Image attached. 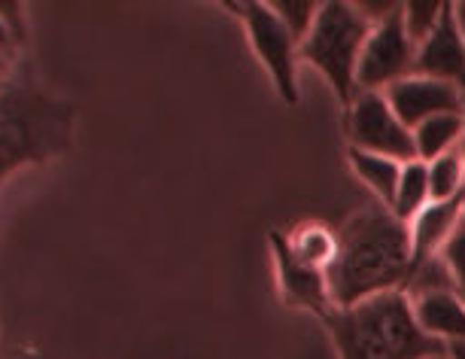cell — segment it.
Masks as SVG:
<instances>
[{
	"instance_id": "obj_1",
	"label": "cell",
	"mask_w": 465,
	"mask_h": 359,
	"mask_svg": "<svg viewBox=\"0 0 465 359\" xmlns=\"http://www.w3.org/2000/svg\"><path fill=\"white\" fill-rule=\"evenodd\" d=\"M411 274L408 225L390 207L371 204L353 214L338 232V256L329 268L335 308L405 290Z\"/></svg>"
},
{
	"instance_id": "obj_2",
	"label": "cell",
	"mask_w": 465,
	"mask_h": 359,
	"mask_svg": "<svg viewBox=\"0 0 465 359\" xmlns=\"http://www.w3.org/2000/svg\"><path fill=\"white\" fill-rule=\"evenodd\" d=\"M338 359H441L447 344L420 329L405 290L365 299L353 308H331L322 317Z\"/></svg>"
},
{
	"instance_id": "obj_3",
	"label": "cell",
	"mask_w": 465,
	"mask_h": 359,
	"mask_svg": "<svg viewBox=\"0 0 465 359\" xmlns=\"http://www.w3.org/2000/svg\"><path fill=\"white\" fill-rule=\"evenodd\" d=\"M70 135V104L31 85L0 89V183L25 165H43L67 153Z\"/></svg>"
},
{
	"instance_id": "obj_4",
	"label": "cell",
	"mask_w": 465,
	"mask_h": 359,
	"mask_svg": "<svg viewBox=\"0 0 465 359\" xmlns=\"http://www.w3.org/2000/svg\"><path fill=\"white\" fill-rule=\"evenodd\" d=\"M371 25L374 22L353 4H320L311 34L298 43V61L320 70L344 110L359 95L356 70Z\"/></svg>"
},
{
	"instance_id": "obj_5",
	"label": "cell",
	"mask_w": 465,
	"mask_h": 359,
	"mask_svg": "<svg viewBox=\"0 0 465 359\" xmlns=\"http://www.w3.org/2000/svg\"><path fill=\"white\" fill-rule=\"evenodd\" d=\"M225 10L238 15L259 65L268 70L271 83H274L280 101L295 107L298 104V74H295L298 40L292 37V31H289L283 19L271 10V4L243 0V4H225Z\"/></svg>"
},
{
	"instance_id": "obj_6",
	"label": "cell",
	"mask_w": 465,
	"mask_h": 359,
	"mask_svg": "<svg viewBox=\"0 0 465 359\" xmlns=\"http://www.w3.org/2000/svg\"><path fill=\"white\" fill-rule=\"evenodd\" d=\"M417 70V43L401 19V4L390 15L371 25V34L365 40L362 58L356 70V89L359 92H386Z\"/></svg>"
},
{
	"instance_id": "obj_7",
	"label": "cell",
	"mask_w": 465,
	"mask_h": 359,
	"mask_svg": "<svg viewBox=\"0 0 465 359\" xmlns=\"http://www.w3.org/2000/svg\"><path fill=\"white\" fill-rule=\"evenodd\" d=\"M347 113V137L353 150L386 155L396 162H414V135L401 125V119L392 113L383 92H359Z\"/></svg>"
},
{
	"instance_id": "obj_8",
	"label": "cell",
	"mask_w": 465,
	"mask_h": 359,
	"mask_svg": "<svg viewBox=\"0 0 465 359\" xmlns=\"http://www.w3.org/2000/svg\"><path fill=\"white\" fill-rule=\"evenodd\" d=\"M268 241H271V259H274V274L283 304L298 311H311L313 317L322 320L335 308L329 290V271L311 268L302 259H295L283 232H271Z\"/></svg>"
},
{
	"instance_id": "obj_9",
	"label": "cell",
	"mask_w": 465,
	"mask_h": 359,
	"mask_svg": "<svg viewBox=\"0 0 465 359\" xmlns=\"http://www.w3.org/2000/svg\"><path fill=\"white\" fill-rule=\"evenodd\" d=\"M392 113L401 119V125L414 131L423 122L444 116V113H465V95L450 83L429 80V76H408L383 92Z\"/></svg>"
},
{
	"instance_id": "obj_10",
	"label": "cell",
	"mask_w": 465,
	"mask_h": 359,
	"mask_svg": "<svg viewBox=\"0 0 465 359\" xmlns=\"http://www.w3.org/2000/svg\"><path fill=\"white\" fill-rule=\"evenodd\" d=\"M414 74L456 85L465 95V40L453 19V4L444 6L441 22L435 31L417 46V70Z\"/></svg>"
},
{
	"instance_id": "obj_11",
	"label": "cell",
	"mask_w": 465,
	"mask_h": 359,
	"mask_svg": "<svg viewBox=\"0 0 465 359\" xmlns=\"http://www.w3.org/2000/svg\"><path fill=\"white\" fill-rule=\"evenodd\" d=\"M465 220V195L453 201H429L420 214L411 220V274L423 268L426 262L441 256L444 244L450 241L456 225ZM408 274V277H411Z\"/></svg>"
},
{
	"instance_id": "obj_12",
	"label": "cell",
	"mask_w": 465,
	"mask_h": 359,
	"mask_svg": "<svg viewBox=\"0 0 465 359\" xmlns=\"http://www.w3.org/2000/svg\"><path fill=\"white\" fill-rule=\"evenodd\" d=\"M414 317L426 335L441 344H465V299L453 290H429L411 295Z\"/></svg>"
},
{
	"instance_id": "obj_13",
	"label": "cell",
	"mask_w": 465,
	"mask_h": 359,
	"mask_svg": "<svg viewBox=\"0 0 465 359\" xmlns=\"http://www.w3.org/2000/svg\"><path fill=\"white\" fill-rule=\"evenodd\" d=\"M289 250L295 253V259H302L304 265L329 271L331 262L338 256V232H331L326 223L320 220H304L292 225L286 232Z\"/></svg>"
},
{
	"instance_id": "obj_14",
	"label": "cell",
	"mask_w": 465,
	"mask_h": 359,
	"mask_svg": "<svg viewBox=\"0 0 465 359\" xmlns=\"http://www.w3.org/2000/svg\"><path fill=\"white\" fill-rule=\"evenodd\" d=\"M347 165H350V171L356 174V180L365 183V186L374 192L377 204L392 207V198H396L399 177H401V162L386 159V155L362 153V150H353V146H350Z\"/></svg>"
},
{
	"instance_id": "obj_15",
	"label": "cell",
	"mask_w": 465,
	"mask_h": 359,
	"mask_svg": "<svg viewBox=\"0 0 465 359\" xmlns=\"http://www.w3.org/2000/svg\"><path fill=\"white\" fill-rule=\"evenodd\" d=\"M414 150L420 162H432L438 155L456 150L465 137V113H444V116H435L417 125L414 131Z\"/></svg>"
},
{
	"instance_id": "obj_16",
	"label": "cell",
	"mask_w": 465,
	"mask_h": 359,
	"mask_svg": "<svg viewBox=\"0 0 465 359\" xmlns=\"http://www.w3.org/2000/svg\"><path fill=\"white\" fill-rule=\"evenodd\" d=\"M429 204V174H426V162H405L401 165V177H399V189L396 198H392V214L399 216L401 223L411 225V220Z\"/></svg>"
},
{
	"instance_id": "obj_17",
	"label": "cell",
	"mask_w": 465,
	"mask_h": 359,
	"mask_svg": "<svg viewBox=\"0 0 465 359\" xmlns=\"http://www.w3.org/2000/svg\"><path fill=\"white\" fill-rule=\"evenodd\" d=\"M426 174H429V201H453L465 195V162L460 146L429 162Z\"/></svg>"
},
{
	"instance_id": "obj_18",
	"label": "cell",
	"mask_w": 465,
	"mask_h": 359,
	"mask_svg": "<svg viewBox=\"0 0 465 359\" xmlns=\"http://www.w3.org/2000/svg\"><path fill=\"white\" fill-rule=\"evenodd\" d=\"M444 6L441 0H414V4H401V19H405V28L411 34V40L417 43H423L429 34L435 31V25L441 22V15H444Z\"/></svg>"
},
{
	"instance_id": "obj_19",
	"label": "cell",
	"mask_w": 465,
	"mask_h": 359,
	"mask_svg": "<svg viewBox=\"0 0 465 359\" xmlns=\"http://www.w3.org/2000/svg\"><path fill=\"white\" fill-rule=\"evenodd\" d=\"M271 10L283 19L286 28L292 31V37L302 43L307 34H311L313 22H317L320 4H311V0H274V4H271Z\"/></svg>"
},
{
	"instance_id": "obj_20",
	"label": "cell",
	"mask_w": 465,
	"mask_h": 359,
	"mask_svg": "<svg viewBox=\"0 0 465 359\" xmlns=\"http://www.w3.org/2000/svg\"><path fill=\"white\" fill-rule=\"evenodd\" d=\"M438 259L444 262L453 290L465 299V220L456 225V232L450 234V241L444 244V250H441V256H438Z\"/></svg>"
},
{
	"instance_id": "obj_21",
	"label": "cell",
	"mask_w": 465,
	"mask_h": 359,
	"mask_svg": "<svg viewBox=\"0 0 465 359\" xmlns=\"http://www.w3.org/2000/svg\"><path fill=\"white\" fill-rule=\"evenodd\" d=\"M15 43H19V37H15L13 25L4 19V13H0V49H4V52H13V49H15Z\"/></svg>"
},
{
	"instance_id": "obj_22",
	"label": "cell",
	"mask_w": 465,
	"mask_h": 359,
	"mask_svg": "<svg viewBox=\"0 0 465 359\" xmlns=\"http://www.w3.org/2000/svg\"><path fill=\"white\" fill-rule=\"evenodd\" d=\"M10 70H13V52H4L0 49V83L10 76Z\"/></svg>"
},
{
	"instance_id": "obj_23",
	"label": "cell",
	"mask_w": 465,
	"mask_h": 359,
	"mask_svg": "<svg viewBox=\"0 0 465 359\" xmlns=\"http://www.w3.org/2000/svg\"><path fill=\"white\" fill-rule=\"evenodd\" d=\"M453 19H456V28H460L462 40H465V4H453Z\"/></svg>"
},
{
	"instance_id": "obj_24",
	"label": "cell",
	"mask_w": 465,
	"mask_h": 359,
	"mask_svg": "<svg viewBox=\"0 0 465 359\" xmlns=\"http://www.w3.org/2000/svg\"><path fill=\"white\" fill-rule=\"evenodd\" d=\"M447 356H450V359H465V344H453V347H447Z\"/></svg>"
},
{
	"instance_id": "obj_25",
	"label": "cell",
	"mask_w": 465,
	"mask_h": 359,
	"mask_svg": "<svg viewBox=\"0 0 465 359\" xmlns=\"http://www.w3.org/2000/svg\"><path fill=\"white\" fill-rule=\"evenodd\" d=\"M460 150H462V162H465V137H462V144H460Z\"/></svg>"
}]
</instances>
